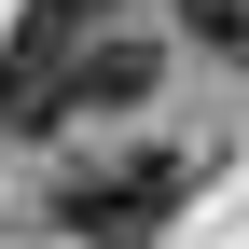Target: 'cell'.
Listing matches in <instances>:
<instances>
[{"mask_svg":"<svg viewBox=\"0 0 249 249\" xmlns=\"http://www.w3.org/2000/svg\"><path fill=\"white\" fill-rule=\"evenodd\" d=\"M166 208H180V152H124V166H83L55 194V222L97 249H139V235H166Z\"/></svg>","mask_w":249,"mask_h":249,"instance_id":"6da1fadb","label":"cell"},{"mask_svg":"<svg viewBox=\"0 0 249 249\" xmlns=\"http://www.w3.org/2000/svg\"><path fill=\"white\" fill-rule=\"evenodd\" d=\"M83 28H97V0H28V28L0 42V124H42L55 111V70L83 55Z\"/></svg>","mask_w":249,"mask_h":249,"instance_id":"7a4b0ae2","label":"cell"},{"mask_svg":"<svg viewBox=\"0 0 249 249\" xmlns=\"http://www.w3.org/2000/svg\"><path fill=\"white\" fill-rule=\"evenodd\" d=\"M152 97V42H124V28H83V55L55 70V111H139Z\"/></svg>","mask_w":249,"mask_h":249,"instance_id":"3957f363","label":"cell"},{"mask_svg":"<svg viewBox=\"0 0 249 249\" xmlns=\"http://www.w3.org/2000/svg\"><path fill=\"white\" fill-rule=\"evenodd\" d=\"M180 42H208V55L249 70V0H180Z\"/></svg>","mask_w":249,"mask_h":249,"instance_id":"277c9868","label":"cell"}]
</instances>
